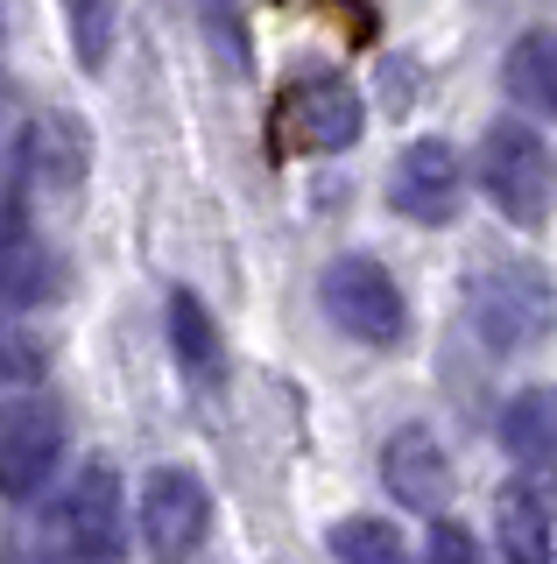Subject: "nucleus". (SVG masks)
<instances>
[{
  "label": "nucleus",
  "instance_id": "nucleus-1",
  "mask_svg": "<svg viewBox=\"0 0 557 564\" xmlns=\"http://www.w3.org/2000/svg\"><path fill=\"white\" fill-rule=\"evenodd\" d=\"M466 317L487 352H536L557 332V282L536 261H494L466 290Z\"/></svg>",
  "mask_w": 557,
  "mask_h": 564
},
{
  "label": "nucleus",
  "instance_id": "nucleus-2",
  "mask_svg": "<svg viewBox=\"0 0 557 564\" xmlns=\"http://www.w3.org/2000/svg\"><path fill=\"white\" fill-rule=\"evenodd\" d=\"M480 191L509 226H544L557 205V155L529 120L501 113L480 134Z\"/></svg>",
  "mask_w": 557,
  "mask_h": 564
},
{
  "label": "nucleus",
  "instance_id": "nucleus-3",
  "mask_svg": "<svg viewBox=\"0 0 557 564\" xmlns=\"http://www.w3.org/2000/svg\"><path fill=\"white\" fill-rule=\"evenodd\" d=\"M50 551L72 564H120L128 557V508H120L113 466H78L72 487L50 508Z\"/></svg>",
  "mask_w": 557,
  "mask_h": 564
},
{
  "label": "nucleus",
  "instance_id": "nucleus-4",
  "mask_svg": "<svg viewBox=\"0 0 557 564\" xmlns=\"http://www.w3.org/2000/svg\"><path fill=\"white\" fill-rule=\"evenodd\" d=\"M325 311H332V325L346 339L360 346H395L409 332V304H403V282H395L381 261L368 254H339L332 269H325Z\"/></svg>",
  "mask_w": 557,
  "mask_h": 564
},
{
  "label": "nucleus",
  "instance_id": "nucleus-5",
  "mask_svg": "<svg viewBox=\"0 0 557 564\" xmlns=\"http://www.w3.org/2000/svg\"><path fill=\"white\" fill-rule=\"evenodd\" d=\"M142 543L155 564H190L205 551V529H212V494L190 466H155L142 480Z\"/></svg>",
  "mask_w": 557,
  "mask_h": 564
},
{
  "label": "nucleus",
  "instance_id": "nucleus-6",
  "mask_svg": "<svg viewBox=\"0 0 557 564\" xmlns=\"http://www.w3.org/2000/svg\"><path fill=\"white\" fill-rule=\"evenodd\" d=\"M360 120L368 106L346 78H297L283 99H275V141L283 149H304V155H325V149H353L360 141Z\"/></svg>",
  "mask_w": 557,
  "mask_h": 564
},
{
  "label": "nucleus",
  "instance_id": "nucleus-7",
  "mask_svg": "<svg viewBox=\"0 0 557 564\" xmlns=\"http://www.w3.org/2000/svg\"><path fill=\"white\" fill-rule=\"evenodd\" d=\"M57 458H64L57 402H43V395H8L0 402V494H14V501L43 494L50 473H57Z\"/></svg>",
  "mask_w": 557,
  "mask_h": 564
},
{
  "label": "nucleus",
  "instance_id": "nucleus-8",
  "mask_svg": "<svg viewBox=\"0 0 557 564\" xmlns=\"http://www.w3.org/2000/svg\"><path fill=\"white\" fill-rule=\"evenodd\" d=\"M389 205L403 212V219H416V226L459 219V205H466V163H459V149L438 141V134L409 141V149L395 155V170H389Z\"/></svg>",
  "mask_w": 557,
  "mask_h": 564
},
{
  "label": "nucleus",
  "instance_id": "nucleus-9",
  "mask_svg": "<svg viewBox=\"0 0 557 564\" xmlns=\"http://www.w3.org/2000/svg\"><path fill=\"white\" fill-rule=\"evenodd\" d=\"M381 480H389V494L403 508H424V516H438L445 508V494H451V458L445 445L430 431H395L389 437V452H381Z\"/></svg>",
  "mask_w": 557,
  "mask_h": 564
},
{
  "label": "nucleus",
  "instance_id": "nucleus-10",
  "mask_svg": "<svg viewBox=\"0 0 557 564\" xmlns=\"http://www.w3.org/2000/svg\"><path fill=\"white\" fill-rule=\"evenodd\" d=\"M501 452L529 473L557 466V388H522L501 410Z\"/></svg>",
  "mask_w": 557,
  "mask_h": 564
},
{
  "label": "nucleus",
  "instance_id": "nucleus-11",
  "mask_svg": "<svg viewBox=\"0 0 557 564\" xmlns=\"http://www.w3.org/2000/svg\"><path fill=\"white\" fill-rule=\"evenodd\" d=\"M57 290V261H50V247L29 234L22 219L0 226V311H29L43 304V296Z\"/></svg>",
  "mask_w": 557,
  "mask_h": 564
},
{
  "label": "nucleus",
  "instance_id": "nucleus-12",
  "mask_svg": "<svg viewBox=\"0 0 557 564\" xmlns=\"http://www.w3.org/2000/svg\"><path fill=\"white\" fill-rule=\"evenodd\" d=\"M501 85H509V99L522 106V113L557 120V22L515 35L509 64H501Z\"/></svg>",
  "mask_w": 557,
  "mask_h": 564
},
{
  "label": "nucleus",
  "instance_id": "nucleus-13",
  "mask_svg": "<svg viewBox=\"0 0 557 564\" xmlns=\"http://www.w3.org/2000/svg\"><path fill=\"white\" fill-rule=\"evenodd\" d=\"M494 529H501V564H550V508L529 480L501 487Z\"/></svg>",
  "mask_w": 557,
  "mask_h": 564
},
{
  "label": "nucleus",
  "instance_id": "nucleus-14",
  "mask_svg": "<svg viewBox=\"0 0 557 564\" xmlns=\"http://www.w3.org/2000/svg\"><path fill=\"white\" fill-rule=\"evenodd\" d=\"M170 346H177L190 381L219 375V332H212V317H205V304L190 290H170Z\"/></svg>",
  "mask_w": 557,
  "mask_h": 564
},
{
  "label": "nucleus",
  "instance_id": "nucleus-15",
  "mask_svg": "<svg viewBox=\"0 0 557 564\" xmlns=\"http://www.w3.org/2000/svg\"><path fill=\"white\" fill-rule=\"evenodd\" d=\"M332 557L339 564H409V543L381 516H346V522H332Z\"/></svg>",
  "mask_w": 557,
  "mask_h": 564
},
{
  "label": "nucleus",
  "instance_id": "nucleus-16",
  "mask_svg": "<svg viewBox=\"0 0 557 564\" xmlns=\"http://www.w3.org/2000/svg\"><path fill=\"white\" fill-rule=\"evenodd\" d=\"M64 14H72V50L85 70H107L113 57V0H64Z\"/></svg>",
  "mask_w": 557,
  "mask_h": 564
},
{
  "label": "nucleus",
  "instance_id": "nucleus-17",
  "mask_svg": "<svg viewBox=\"0 0 557 564\" xmlns=\"http://www.w3.org/2000/svg\"><path fill=\"white\" fill-rule=\"evenodd\" d=\"M43 381V346L29 332L0 325V388H36Z\"/></svg>",
  "mask_w": 557,
  "mask_h": 564
},
{
  "label": "nucleus",
  "instance_id": "nucleus-18",
  "mask_svg": "<svg viewBox=\"0 0 557 564\" xmlns=\"http://www.w3.org/2000/svg\"><path fill=\"white\" fill-rule=\"evenodd\" d=\"M424 564H480V543L466 536L459 522H438V529H430V543H424Z\"/></svg>",
  "mask_w": 557,
  "mask_h": 564
},
{
  "label": "nucleus",
  "instance_id": "nucleus-19",
  "mask_svg": "<svg viewBox=\"0 0 557 564\" xmlns=\"http://www.w3.org/2000/svg\"><path fill=\"white\" fill-rule=\"evenodd\" d=\"M14 564H72L64 551H43V557H14Z\"/></svg>",
  "mask_w": 557,
  "mask_h": 564
}]
</instances>
